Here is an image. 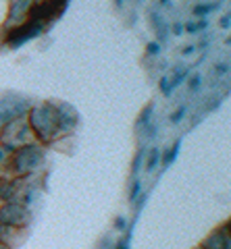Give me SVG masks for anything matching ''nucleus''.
<instances>
[{"instance_id": "obj_1", "label": "nucleus", "mask_w": 231, "mask_h": 249, "mask_svg": "<svg viewBox=\"0 0 231 249\" xmlns=\"http://www.w3.org/2000/svg\"><path fill=\"white\" fill-rule=\"evenodd\" d=\"M29 124H32L34 133L48 142L57 135V121H55V104L44 102L42 106H34L29 110Z\"/></svg>"}, {"instance_id": "obj_2", "label": "nucleus", "mask_w": 231, "mask_h": 249, "mask_svg": "<svg viewBox=\"0 0 231 249\" xmlns=\"http://www.w3.org/2000/svg\"><path fill=\"white\" fill-rule=\"evenodd\" d=\"M27 110H29L27 98H21L17 93H6V96L0 100V127L17 121L19 116H23Z\"/></svg>"}, {"instance_id": "obj_3", "label": "nucleus", "mask_w": 231, "mask_h": 249, "mask_svg": "<svg viewBox=\"0 0 231 249\" xmlns=\"http://www.w3.org/2000/svg\"><path fill=\"white\" fill-rule=\"evenodd\" d=\"M44 160V150L40 145H34V143H25L23 150L17 152L15 156V168H17L19 175H25L29 170H34L42 164Z\"/></svg>"}, {"instance_id": "obj_4", "label": "nucleus", "mask_w": 231, "mask_h": 249, "mask_svg": "<svg viewBox=\"0 0 231 249\" xmlns=\"http://www.w3.org/2000/svg\"><path fill=\"white\" fill-rule=\"evenodd\" d=\"M44 23L42 21H27V23H23V25H17L13 31H11V36H9V46L15 50V48H19V46H23L25 42H29L32 37H38V36H42V31H44Z\"/></svg>"}, {"instance_id": "obj_5", "label": "nucleus", "mask_w": 231, "mask_h": 249, "mask_svg": "<svg viewBox=\"0 0 231 249\" xmlns=\"http://www.w3.org/2000/svg\"><path fill=\"white\" fill-rule=\"evenodd\" d=\"M77 112L71 104L67 102H57L55 104V121H57V135L67 133V131H73V127L77 124Z\"/></svg>"}, {"instance_id": "obj_6", "label": "nucleus", "mask_w": 231, "mask_h": 249, "mask_svg": "<svg viewBox=\"0 0 231 249\" xmlns=\"http://www.w3.org/2000/svg\"><path fill=\"white\" fill-rule=\"evenodd\" d=\"M23 214H25V210H23L21 206L6 204V206H2L0 218H2V222L6 224V227H21L23 224Z\"/></svg>"}, {"instance_id": "obj_7", "label": "nucleus", "mask_w": 231, "mask_h": 249, "mask_svg": "<svg viewBox=\"0 0 231 249\" xmlns=\"http://www.w3.org/2000/svg\"><path fill=\"white\" fill-rule=\"evenodd\" d=\"M32 6V0H13L11 11H9V23H17V25H23V15L29 11ZM15 25V27H17Z\"/></svg>"}, {"instance_id": "obj_8", "label": "nucleus", "mask_w": 231, "mask_h": 249, "mask_svg": "<svg viewBox=\"0 0 231 249\" xmlns=\"http://www.w3.org/2000/svg\"><path fill=\"white\" fill-rule=\"evenodd\" d=\"M150 21H152V27H154V31H156L158 42H165L167 37H169V27H167L165 19L160 17V13H158V11H152V13H150Z\"/></svg>"}, {"instance_id": "obj_9", "label": "nucleus", "mask_w": 231, "mask_h": 249, "mask_svg": "<svg viewBox=\"0 0 231 249\" xmlns=\"http://www.w3.org/2000/svg\"><path fill=\"white\" fill-rule=\"evenodd\" d=\"M188 73H190V69H188V67H181V65H177V67H175L173 77H169V83H171V91L177 89L183 81L188 79Z\"/></svg>"}, {"instance_id": "obj_10", "label": "nucleus", "mask_w": 231, "mask_h": 249, "mask_svg": "<svg viewBox=\"0 0 231 249\" xmlns=\"http://www.w3.org/2000/svg\"><path fill=\"white\" fill-rule=\"evenodd\" d=\"M152 114H154V104L150 102V104L140 112V116H137V123H135V124H137V131H144L146 127H148V124H150V119H152Z\"/></svg>"}, {"instance_id": "obj_11", "label": "nucleus", "mask_w": 231, "mask_h": 249, "mask_svg": "<svg viewBox=\"0 0 231 249\" xmlns=\"http://www.w3.org/2000/svg\"><path fill=\"white\" fill-rule=\"evenodd\" d=\"M221 6V2H202V4H196L194 6V13L196 17H202V19H206V15H211V13H214Z\"/></svg>"}, {"instance_id": "obj_12", "label": "nucleus", "mask_w": 231, "mask_h": 249, "mask_svg": "<svg viewBox=\"0 0 231 249\" xmlns=\"http://www.w3.org/2000/svg\"><path fill=\"white\" fill-rule=\"evenodd\" d=\"M160 158H163L160 150H158V147H152V150H150V156H148V164H146V170H148V173H152V170L160 164Z\"/></svg>"}, {"instance_id": "obj_13", "label": "nucleus", "mask_w": 231, "mask_h": 249, "mask_svg": "<svg viewBox=\"0 0 231 249\" xmlns=\"http://www.w3.org/2000/svg\"><path fill=\"white\" fill-rule=\"evenodd\" d=\"M206 29H209V21L206 19L192 21V23H188V25L183 27V31H188V34H198V31H206Z\"/></svg>"}, {"instance_id": "obj_14", "label": "nucleus", "mask_w": 231, "mask_h": 249, "mask_svg": "<svg viewBox=\"0 0 231 249\" xmlns=\"http://www.w3.org/2000/svg\"><path fill=\"white\" fill-rule=\"evenodd\" d=\"M179 147H181V139H177V142L173 143V147H169L167 150V154H165V166H169L171 162H175V158H177V154H179Z\"/></svg>"}, {"instance_id": "obj_15", "label": "nucleus", "mask_w": 231, "mask_h": 249, "mask_svg": "<svg viewBox=\"0 0 231 249\" xmlns=\"http://www.w3.org/2000/svg\"><path fill=\"white\" fill-rule=\"evenodd\" d=\"M200 85H202V75H200V73L190 75V79H188V89H190V93L200 91Z\"/></svg>"}, {"instance_id": "obj_16", "label": "nucleus", "mask_w": 231, "mask_h": 249, "mask_svg": "<svg viewBox=\"0 0 231 249\" xmlns=\"http://www.w3.org/2000/svg\"><path fill=\"white\" fill-rule=\"evenodd\" d=\"M140 193H142V181H140V178H134V183H132V189H129L127 199L134 204V201H135L137 197H140Z\"/></svg>"}, {"instance_id": "obj_17", "label": "nucleus", "mask_w": 231, "mask_h": 249, "mask_svg": "<svg viewBox=\"0 0 231 249\" xmlns=\"http://www.w3.org/2000/svg\"><path fill=\"white\" fill-rule=\"evenodd\" d=\"M144 158H146V147H140V152L135 154V158H134V164H132V175H134V177L137 175V170H140V166H142Z\"/></svg>"}, {"instance_id": "obj_18", "label": "nucleus", "mask_w": 231, "mask_h": 249, "mask_svg": "<svg viewBox=\"0 0 231 249\" xmlns=\"http://www.w3.org/2000/svg\"><path fill=\"white\" fill-rule=\"evenodd\" d=\"M186 114H188V106H179V108H177V110L171 114V123H173V124H179Z\"/></svg>"}, {"instance_id": "obj_19", "label": "nucleus", "mask_w": 231, "mask_h": 249, "mask_svg": "<svg viewBox=\"0 0 231 249\" xmlns=\"http://www.w3.org/2000/svg\"><path fill=\"white\" fill-rule=\"evenodd\" d=\"M158 88L163 91V96H171V83H169V75H163L158 79Z\"/></svg>"}, {"instance_id": "obj_20", "label": "nucleus", "mask_w": 231, "mask_h": 249, "mask_svg": "<svg viewBox=\"0 0 231 249\" xmlns=\"http://www.w3.org/2000/svg\"><path fill=\"white\" fill-rule=\"evenodd\" d=\"M146 54H148V56H158L160 54V44L158 42H148V46H146Z\"/></svg>"}, {"instance_id": "obj_21", "label": "nucleus", "mask_w": 231, "mask_h": 249, "mask_svg": "<svg viewBox=\"0 0 231 249\" xmlns=\"http://www.w3.org/2000/svg\"><path fill=\"white\" fill-rule=\"evenodd\" d=\"M144 131H146V137H148V139H154V137H156V133H158V124H156V123H150Z\"/></svg>"}, {"instance_id": "obj_22", "label": "nucleus", "mask_w": 231, "mask_h": 249, "mask_svg": "<svg viewBox=\"0 0 231 249\" xmlns=\"http://www.w3.org/2000/svg\"><path fill=\"white\" fill-rule=\"evenodd\" d=\"M115 229L117 231H127V220L123 216H117L115 218Z\"/></svg>"}, {"instance_id": "obj_23", "label": "nucleus", "mask_w": 231, "mask_h": 249, "mask_svg": "<svg viewBox=\"0 0 231 249\" xmlns=\"http://www.w3.org/2000/svg\"><path fill=\"white\" fill-rule=\"evenodd\" d=\"M169 31H171L173 36H181L183 34V23H173V25L169 27Z\"/></svg>"}, {"instance_id": "obj_24", "label": "nucleus", "mask_w": 231, "mask_h": 249, "mask_svg": "<svg viewBox=\"0 0 231 249\" xmlns=\"http://www.w3.org/2000/svg\"><path fill=\"white\" fill-rule=\"evenodd\" d=\"M214 71H217L219 75H227V73H229V62H219Z\"/></svg>"}, {"instance_id": "obj_25", "label": "nucleus", "mask_w": 231, "mask_h": 249, "mask_svg": "<svg viewBox=\"0 0 231 249\" xmlns=\"http://www.w3.org/2000/svg\"><path fill=\"white\" fill-rule=\"evenodd\" d=\"M229 23H231V15L225 13V15L221 17V27H223V29H229Z\"/></svg>"}, {"instance_id": "obj_26", "label": "nucleus", "mask_w": 231, "mask_h": 249, "mask_svg": "<svg viewBox=\"0 0 231 249\" xmlns=\"http://www.w3.org/2000/svg\"><path fill=\"white\" fill-rule=\"evenodd\" d=\"M194 50H196V46H186V48L181 50V54H183V56H188V54H192Z\"/></svg>"}, {"instance_id": "obj_27", "label": "nucleus", "mask_w": 231, "mask_h": 249, "mask_svg": "<svg viewBox=\"0 0 231 249\" xmlns=\"http://www.w3.org/2000/svg\"><path fill=\"white\" fill-rule=\"evenodd\" d=\"M6 152H9L6 147H0V162H2V160L6 158Z\"/></svg>"}, {"instance_id": "obj_28", "label": "nucleus", "mask_w": 231, "mask_h": 249, "mask_svg": "<svg viewBox=\"0 0 231 249\" xmlns=\"http://www.w3.org/2000/svg\"><path fill=\"white\" fill-rule=\"evenodd\" d=\"M117 249H129V243H125V241H121V243L117 245Z\"/></svg>"}, {"instance_id": "obj_29", "label": "nucleus", "mask_w": 231, "mask_h": 249, "mask_svg": "<svg viewBox=\"0 0 231 249\" xmlns=\"http://www.w3.org/2000/svg\"><path fill=\"white\" fill-rule=\"evenodd\" d=\"M209 44H211L209 40H202V42H200V48H202V50H204V48H209Z\"/></svg>"}, {"instance_id": "obj_30", "label": "nucleus", "mask_w": 231, "mask_h": 249, "mask_svg": "<svg viewBox=\"0 0 231 249\" xmlns=\"http://www.w3.org/2000/svg\"><path fill=\"white\" fill-rule=\"evenodd\" d=\"M123 2H125V0H115V6H117V9H121Z\"/></svg>"}, {"instance_id": "obj_31", "label": "nucleus", "mask_w": 231, "mask_h": 249, "mask_svg": "<svg viewBox=\"0 0 231 249\" xmlns=\"http://www.w3.org/2000/svg\"><path fill=\"white\" fill-rule=\"evenodd\" d=\"M169 2V0H160V4H167Z\"/></svg>"}]
</instances>
